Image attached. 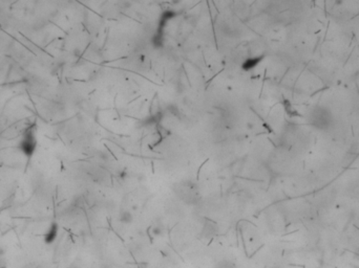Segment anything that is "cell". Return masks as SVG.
I'll return each mask as SVG.
<instances>
[{
  "label": "cell",
  "mask_w": 359,
  "mask_h": 268,
  "mask_svg": "<svg viewBox=\"0 0 359 268\" xmlns=\"http://www.w3.org/2000/svg\"><path fill=\"white\" fill-rule=\"evenodd\" d=\"M264 59L263 56H255V57L247 58L242 64V69L245 71H250V70L254 69L258 64L260 63L261 60Z\"/></svg>",
  "instance_id": "cell-3"
},
{
  "label": "cell",
  "mask_w": 359,
  "mask_h": 268,
  "mask_svg": "<svg viewBox=\"0 0 359 268\" xmlns=\"http://www.w3.org/2000/svg\"><path fill=\"white\" fill-rule=\"evenodd\" d=\"M58 231H59L58 224H57V223H55V222H53L52 224L49 225L48 231H46L45 235H44V241H45V243L46 244H51V243L54 242V241L57 239Z\"/></svg>",
  "instance_id": "cell-4"
},
{
  "label": "cell",
  "mask_w": 359,
  "mask_h": 268,
  "mask_svg": "<svg viewBox=\"0 0 359 268\" xmlns=\"http://www.w3.org/2000/svg\"><path fill=\"white\" fill-rule=\"evenodd\" d=\"M164 41H165V33L164 32H158L155 31V34L152 36L151 44L154 48H161L164 45Z\"/></svg>",
  "instance_id": "cell-5"
},
{
  "label": "cell",
  "mask_w": 359,
  "mask_h": 268,
  "mask_svg": "<svg viewBox=\"0 0 359 268\" xmlns=\"http://www.w3.org/2000/svg\"><path fill=\"white\" fill-rule=\"evenodd\" d=\"M119 221L123 224H131L134 221V215L130 211H122L119 215Z\"/></svg>",
  "instance_id": "cell-6"
},
{
  "label": "cell",
  "mask_w": 359,
  "mask_h": 268,
  "mask_svg": "<svg viewBox=\"0 0 359 268\" xmlns=\"http://www.w3.org/2000/svg\"><path fill=\"white\" fill-rule=\"evenodd\" d=\"M176 15H178L176 14V12H174L173 10H165L164 11L163 13L161 14L157 31L158 32H164V33H165V27L167 26V24H168L169 21H171L173 18H175Z\"/></svg>",
  "instance_id": "cell-2"
},
{
  "label": "cell",
  "mask_w": 359,
  "mask_h": 268,
  "mask_svg": "<svg viewBox=\"0 0 359 268\" xmlns=\"http://www.w3.org/2000/svg\"><path fill=\"white\" fill-rule=\"evenodd\" d=\"M162 232H163V231H162V228H161V227L154 226V227L152 228V235L155 236V237H159V236H161V235H162Z\"/></svg>",
  "instance_id": "cell-7"
},
{
  "label": "cell",
  "mask_w": 359,
  "mask_h": 268,
  "mask_svg": "<svg viewBox=\"0 0 359 268\" xmlns=\"http://www.w3.org/2000/svg\"><path fill=\"white\" fill-rule=\"evenodd\" d=\"M19 151L28 158L32 157L37 149V138L35 134L34 125L28 126L21 134V138L18 144Z\"/></svg>",
  "instance_id": "cell-1"
}]
</instances>
